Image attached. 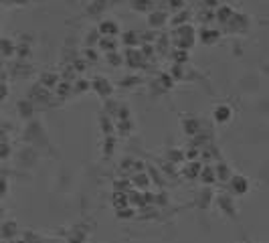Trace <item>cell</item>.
<instances>
[{"instance_id": "obj_7", "label": "cell", "mask_w": 269, "mask_h": 243, "mask_svg": "<svg viewBox=\"0 0 269 243\" xmlns=\"http://www.w3.org/2000/svg\"><path fill=\"white\" fill-rule=\"evenodd\" d=\"M12 154V146L8 142H0V160H8Z\"/></svg>"}, {"instance_id": "obj_4", "label": "cell", "mask_w": 269, "mask_h": 243, "mask_svg": "<svg viewBox=\"0 0 269 243\" xmlns=\"http://www.w3.org/2000/svg\"><path fill=\"white\" fill-rule=\"evenodd\" d=\"M120 28L116 26V22L114 20H104L102 24H99V32L102 34H116Z\"/></svg>"}, {"instance_id": "obj_5", "label": "cell", "mask_w": 269, "mask_h": 243, "mask_svg": "<svg viewBox=\"0 0 269 243\" xmlns=\"http://www.w3.org/2000/svg\"><path fill=\"white\" fill-rule=\"evenodd\" d=\"M18 114L24 120H28L32 116V101H18Z\"/></svg>"}, {"instance_id": "obj_8", "label": "cell", "mask_w": 269, "mask_h": 243, "mask_svg": "<svg viewBox=\"0 0 269 243\" xmlns=\"http://www.w3.org/2000/svg\"><path fill=\"white\" fill-rule=\"evenodd\" d=\"M8 193V181L4 177H0V197H4Z\"/></svg>"}, {"instance_id": "obj_3", "label": "cell", "mask_w": 269, "mask_h": 243, "mask_svg": "<svg viewBox=\"0 0 269 243\" xmlns=\"http://www.w3.org/2000/svg\"><path fill=\"white\" fill-rule=\"evenodd\" d=\"M2 237H6V239H12L16 233H18V227H16V221H6V223H2Z\"/></svg>"}, {"instance_id": "obj_9", "label": "cell", "mask_w": 269, "mask_h": 243, "mask_svg": "<svg viewBox=\"0 0 269 243\" xmlns=\"http://www.w3.org/2000/svg\"><path fill=\"white\" fill-rule=\"evenodd\" d=\"M6 95H8V89H6V85H4V83H0V101H2V99H6Z\"/></svg>"}, {"instance_id": "obj_6", "label": "cell", "mask_w": 269, "mask_h": 243, "mask_svg": "<svg viewBox=\"0 0 269 243\" xmlns=\"http://www.w3.org/2000/svg\"><path fill=\"white\" fill-rule=\"evenodd\" d=\"M0 51H2L6 57H10V55L14 53V45L10 43V39H0Z\"/></svg>"}, {"instance_id": "obj_1", "label": "cell", "mask_w": 269, "mask_h": 243, "mask_svg": "<svg viewBox=\"0 0 269 243\" xmlns=\"http://www.w3.org/2000/svg\"><path fill=\"white\" fill-rule=\"evenodd\" d=\"M213 116H215V122H219V124H227L229 120H231V116H233V112H231V108L229 106H217L215 108V112H213Z\"/></svg>"}, {"instance_id": "obj_2", "label": "cell", "mask_w": 269, "mask_h": 243, "mask_svg": "<svg viewBox=\"0 0 269 243\" xmlns=\"http://www.w3.org/2000/svg\"><path fill=\"white\" fill-rule=\"evenodd\" d=\"M231 191L235 193V195H245L247 191H249V183L243 179V177H231Z\"/></svg>"}]
</instances>
